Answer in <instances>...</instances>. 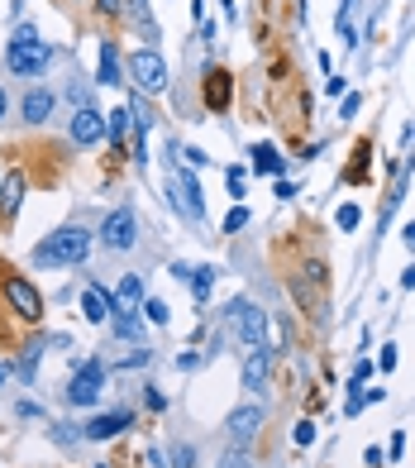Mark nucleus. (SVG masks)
I'll list each match as a JSON object with an SVG mask.
<instances>
[{"label": "nucleus", "instance_id": "obj_25", "mask_svg": "<svg viewBox=\"0 0 415 468\" xmlns=\"http://www.w3.org/2000/svg\"><path fill=\"white\" fill-rule=\"evenodd\" d=\"M334 220H339V229H358L363 211H358V206H354V201H349V206H339V215H334Z\"/></svg>", "mask_w": 415, "mask_h": 468}, {"label": "nucleus", "instance_id": "obj_24", "mask_svg": "<svg viewBox=\"0 0 415 468\" xmlns=\"http://www.w3.org/2000/svg\"><path fill=\"white\" fill-rule=\"evenodd\" d=\"M20 192H24V177H20V172H10V177H5V196H0V201L15 211V206H20Z\"/></svg>", "mask_w": 415, "mask_h": 468}, {"label": "nucleus", "instance_id": "obj_36", "mask_svg": "<svg viewBox=\"0 0 415 468\" xmlns=\"http://www.w3.org/2000/svg\"><path fill=\"white\" fill-rule=\"evenodd\" d=\"M401 239H406V248H411V253H415V220L406 225V234H401Z\"/></svg>", "mask_w": 415, "mask_h": 468}, {"label": "nucleus", "instance_id": "obj_5", "mask_svg": "<svg viewBox=\"0 0 415 468\" xmlns=\"http://www.w3.org/2000/svg\"><path fill=\"white\" fill-rule=\"evenodd\" d=\"M129 77H134L138 91H153V96H158L167 86V62L153 53V48H138V53L129 57Z\"/></svg>", "mask_w": 415, "mask_h": 468}, {"label": "nucleus", "instance_id": "obj_31", "mask_svg": "<svg viewBox=\"0 0 415 468\" xmlns=\"http://www.w3.org/2000/svg\"><path fill=\"white\" fill-rule=\"evenodd\" d=\"M220 468H253V459L244 454V449H229V454L220 459Z\"/></svg>", "mask_w": 415, "mask_h": 468}, {"label": "nucleus", "instance_id": "obj_37", "mask_svg": "<svg viewBox=\"0 0 415 468\" xmlns=\"http://www.w3.org/2000/svg\"><path fill=\"white\" fill-rule=\"evenodd\" d=\"M96 5H101L105 15H115V10H119V0H96Z\"/></svg>", "mask_w": 415, "mask_h": 468}, {"label": "nucleus", "instance_id": "obj_12", "mask_svg": "<svg viewBox=\"0 0 415 468\" xmlns=\"http://www.w3.org/2000/svg\"><path fill=\"white\" fill-rule=\"evenodd\" d=\"M268 373H272V349H249L244 387H249V392H263V387H268Z\"/></svg>", "mask_w": 415, "mask_h": 468}, {"label": "nucleus", "instance_id": "obj_39", "mask_svg": "<svg viewBox=\"0 0 415 468\" xmlns=\"http://www.w3.org/2000/svg\"><path fill=\"white\" fill-rule=\"evenodd\" d=\"M5 106H10V101H5V91H0V115H5Z\"/></svg>", "mask_w": 415, "mask_h": 468}, {"label": "nucleus", "instance_id": "obj_20", "mask_svg": "<svg viewBox=\"0 0 415 468\" xmlns=\"http://www.w3.org/2000/svg\"><path fill=\"white\" fill-rule=\"evenodd\" d=\"M110 363H115V368H143V363H148V349H138V344H129L124 354H110Z\"/></svg>", "mask_w": 415, "mask_h": 468}, {"label": "nucleus", "instance_id": "obj_32", "mask_svg": "<svg viewBox=\"0 0 415 468\" xmlns=\"http://www.w3.org/2000/svg\"><path fill=\"white\" fill-rule=\"evenodd\" d=\"M391 368H396V349H391V344H382V373H391Z\"/></svg>", "mask_w": 415, "mask_h": 468}, {"label": "nucleus", "instance_id": "obj_11", "mask_svg": "<svg viewBox=\"0 0 415 468\" xmlns=\"http://www.w3.org/2000/svg\"><path fill=\"white\" fill-rule=\"evenodd\" d=\"M129 420H134V411H129V406H119V411H105V416H96V420L86 425L82 435H86V440H115V435H119V430H124Z\"/></svg>", "mask_w": 415, "mask_h": 468}, {"label": "nucleus", "instance_id": "obj_27", "mask_svg": "<svg viewBox=\"0 0 415 468\" xmlns=\"http://www.w3.org/2000/svg\"><path fill=\"white\" fill-rule=\"evenodd\" d=\"M129 5H134V24L143 29V34H153V38H158V24L148 20V10H143V0H129Z\"/></svg>", "mask_w": 415, "mask_h": 468}, {"label": "nucleus", "instance_id": "obj_9", "mask_svg": "<svg viewBox=\"0 0 415 468\" xmlns=\"http://www.w3.org/2000/svg\"><path fill=\"white\" fill-rule=\"evenodd\" d=\"M101 139H105V115H96L91 106H82V111L72 115V143L91 148V143H101Z\"/></svg>", "mask_w": 415, "mask_h": 468}, {"label": "nucleus", "instance_id": "obj_40", "mask_svg": "<svg viewBox=\"0 0 415 468\" xmlns=\"http://www.w3.org/2000/svg\"><path fill=\"white\" fill-rule=\"evenodd\" d=\"M96 468H105V464H96Z\"/></svg>", "mask_w": 415, "mask_h": 468}, {"label": "nucleus", "instance_id": "obj_17", "mask_svg": "<svg viewBox=\"0 0 415 468\" xmlns=\"http://www.w3.org/2000/svg\"><path fill=\"white\" fill-rule=\"evenodd\" d=\"M334 29L344 34V43H349V48L358 43V0H344V10L334 15Z\"/></svg>", "mask_w": 415, "mask_h": 468}, {"label": "nucleus", "instance_id": "obj_21", "mask_svg": "<svg viewBox=\"0 0 415 468\" xmlns=\"http://www.w3.org/2000/svg\"><path fill=\"white\" fill-rule=\"evenodd\" d=\"M115 334H124L129 344H138V320H134V311H115Z\"/></svg>", "mask_w": 415, "mask_h": 468}, {"label": "nucleus", "instance_id": "obj_23", "mask_svg": "<svg viewBox=\"0 0 415 468\" xmlns=\"http://www.w3.org/2000/svg\"><path fill=\"white\" fill-rule=\"evenodd\" d=\"M105 134L119 143V139L129 134V111H115V115H105Z\"/></svg>", "mask_w": 415, "mask_h": 468}, {"label": "nucleus", "instance_id": "obj_8", "mask_svg": "<svg viewBox=\"0 0 415 468\" xmlns=\"http://www.w3.org/2000/svg\"><path fill=\"white\" fill-rule=\"evenodd\" d=\"M263 420H268V411H263V406H253V402H249V406H234V411H229V440L244 449V444L263 430Z\"/></svg>", "mask_w": 415, "mask_h": 468}, {"label": "nucleus", "instance_id": "obj_18", "mask_svg": "<svg viewBox=\"0 0 415 468\" xmlns=\"http://www.w3.org/2000/svg\"><path fill=\"white\" fill-rule=\"evenodd\" d=\"M115 82H119V53H115V43H101V86Z\"/></svg>", "mask_w": 415, "mask_h": 468}, {"label": "nucleus", "instance_id": "obj_33", "mask_svg": "<svg viewBox=\"0 0 415 468\" xmlns=\"http://www.w3.org/2000/svg\"><path fill=\"white\" fill-rule=\"evenodd\" d=\"M358 106H363V96H344V120H349V115H358Z\"/></svg>", "mask_w": 415, "mask_h": 468}, {"label": "nucleus", "instance_id": "obj_26", "mask_svg": "<svg viewBox=\"0 0 415 468\" xmlns=\"http://www.w3.org/2000/svg\"><path fill=\"white\" fill-rule=\"evenodd\" d=\"M172 468H196V449L191 444H172Z\"/></svg>", "mask_w": 415, "mask_h": 468}, {"label": "nucleus", "instance_id": "obj_38", "mask_svg": "<svg viewBox=\"0 0 415 468\" xmlns=\"http://www.w3.org/2000/svg\"><path fill=\"white\" fill-rule=\"evenodd\" d=\"M5 378H10V368H5V363H0V387H5Z\"/></svg>", "mask_w": 415, "mask_h": 468}, {"label": "nucleus", "instance_id": "obj_15", "mask_svg": "<svg viewBox=\"0 0 415 468\" xmlns=\"http://www.w3.org/2000/svg\"><path fill=\"white\" fill-rule=\"evenodd\" d=\"M253 172H263V177H282L286 163H282V153H277L272 143H258V148H253Z\"/></svg>", "mask_w": 415, "mask_h": 468}, {"label": "nucleus", "instance_id": "obj_35", "mask_svg": "<svg viewBox=\"0 0 415 468\" xmlns=\"http://www.w3.org/2000/svg\"><path fill=\"white\" fill-rule=\"evenodd\" d=\"M20 416H29V420H34V416H43V406H38V402H20Z\"/></svg>", "mask_w": 415, "mask_h": 468}, {"label": "nucleus", "instance_id": "obj_34", "mask_svg": "<svg viewBox=\"0 0 415 468\" xmlns=\"http://www.w3.org/2000/svg\"><path fill=\"white\" fill-rule=\"evenodd\" d=\"M196 363H201V358H196V354H177V368H182V373H191Z\"/></svg>", "mask_w": 415, "mask_h": 468}, {"label": "nucleus", "instance_id": "obj_30", "mask_svg": "<svg viewBox=\"0 0 415 468\" xmlns=\"http://www.w3.org/2000/svg\"><path fill=\"white\" fill-rule=\"evenodd\" d=\"M291 440L301 444V449H305V444H315V420H301V425L291 430Z\"/></svg>", "mask_w": 415, "mask_h": 468}, {"label": "nucleus", "instance_id": "obj_13", "mask_svg": "<svg viewBox=\"0 0 415 468\" xmlns=\"http://www.w3.org/2000/svg\"><path fill=\"white\" fill-rule=\"evenodd\" d=\"M82 311H86V320H91V325H101V320L115 311L110 292H105V287H86V292H82Z\"/></svg>", "mask_w": 415, "mask_h": 468}, {"label": "nucleus", "instance_id": "obj_16", "mask_svg": "<svg viewBox=\"0 0 415 468\" xmlns=\"http://www.w3.org/2000/svg\"><path fill=\"white\" fill-rule=\"evenodd\" d=\"M115 311H134V306H143V282H138L134 273L124 277V282H119V287H115Z\"/></svg>", "mask_w": 415, "mask_h": 468}, {"label": "nucleus", "instance_id": "obj_10", "mask_svg": "<svg viewBox=\"0 0 415 468\" xmlns=\"http://www.w3.org/2000/svg\"><path fill=\"white\" fill-rule=\"evenodd\" d=\"M5 297H10V306H15V315H24V320H38L43 302H38V292L29 287L24 277H10V282H5Z\"/></svg>", "mask_w": 415, "mask_h": 468}, {"label": "nucleus", "instance_id": "obj_6", "mask_svg": "<svg viewBox=\"0 0 415 468\" xmlns=\"http://www.w3.org/2000/svg\"><path fill=\"white\" fill-rule=\"evenodd\" d=\"M101 239H105V248H134L138 244V225H134V211L129 206H119V211H110L105 215V225H101Z\"/></svg>", "mask_w": 415, "mask_h": 468}, {"label": "nucleus", "instance_id": "obj_2", "mask_svg": "<svg viewBox=\"0 0 415 468\" xmlns=\"http://www.w3.org/2000/svg\"><path fill=\"white\" fill-rule=\"evenodd\" d=\"M5 62H10L15 77H38V72L53 62V48L38 38V29L34 24H20L15 29V38H10V48H5Z\"/></svg>", "mask_w": 415, "mask_h": 468}, {"label": "nucleus", "instance_id": "obj_22", "mask_svg": "<svg viewBox=\"0 0 415 468\" xmlns=\"http://www.w3.org/2000/svg\"><path fill=\"white\" fill-rule=\"evenodd\" d=\"M138 311H143L153 325H167V315H172V311H167V302H158V297H143V306H138Z\"/></svg>", "mask_w": 415, "mask_h": 468}, {"label": "nucleus", "instance_id": "obj_19", "mask_svg": "<svg viewBox=\"0 0 415 468\" xmlns=\"http://www.w3.org/2000/svg\"><path fill=\"white\" fill-rule=\"evenodd\" d=\"M187 282H191L196 297L205 302V297H210V287H215V268H191V277H187Z\"/></svg>", "mask_w": 415, "mask_h": 468}, {"label": "nucleus", "instance_id": "obj_1", "mask_svg": "<svg viewBox=\"0 0 415 468\" xmlns=\"http://www.w3.org/2000/svg\"><path fill=\"white\" fill-rule=\"evenodd\" d=\"M86 253H91V234L82 225H62V229H53L43 244L34 248V268H72V263H82Z\"/></svg>", "mask_w": 415, "mask_h": 468}, {"label": "nucleus", "instance_id": "obj_28", "mask_svg": "<svg viewBox=\"0 0 415 468\" xmlns=\"http://www.w3.org/2000/svg\"><path fill=\"white\" fill-rule=\"evenodd\" d=\"M224 182H229V196H244V182H249V172H244V167H229V172H224Z\"/></svg>", "mask_w": 415, "mask_h": 468}, {"label": "nucleus", "instance_id": "obj_4", "mask_svg": "<svg viewBox=\"0 0 415 468\" xmlns=\"http://www.w3.org/2000/svg\"><path fill=\"white\" fill-rule=\"evenodd\" d=\"M101 387H105V363L101 358H86L82 368L72 373V383H67V402L72 406H91L101 397Z\"/></svg>", "mask_w": 415, "mask_h": 468}, {"label": "nucleus", "instance_id": "obj_7", "mask_svg": "<svg viewBox=\"0 0 415 468\" xmlns=\"http://www.w3.org/2000/svg\"><path fill=\"white\" fill-rule=\"evenodd\" d=\"M167 192H172L177 211H182L187 220H201V215H205V201H201V187H196V177H187V172H172V177H167Z\"/></svg>", "mask_w": 415, "mask_h": 468}, {"label": "nucleus", "instance_id": "obj_3", "mask_svg": "<svg viewBox=\"0 0 415 468\" xmlns=\"http://www.w3.org/2000/svg\"><path fill=\"white\" fill-rule=\"evenodd\" d=\"M224 320H229V330L239 334V344H249V349H263V344H268V315H263V311H258L249 297L229 302Z\"/></svg>", "mask_w": 415, "mask_h": 468}, {"label": "nucleus", "instance_id": "obj_14", "mask_svg": "<svg viewBox=\"0 0 415 468\" xmlns=\"http://www.w3.org/2000/svg\"><path fill=\"white\" fill-rule=\"evenodd\" d=\"M20 111H24V120H29V125H43V120L53 115V91L34 86V91L24 96V106H20Z\"/></svg>", "mask_w": 415, "mask_h": 468}, {"label": "nucleus", "instance_id": "obj_29", "mask_svg": "<svg viewBox=\"0 0 415 468\" xmlns=\"http://www.w3.org/2000/svg\"><path fill=\"white\" fill-rule=\"evenodd\" d=\"M244 225H249V211H244V206H234V211L224 215V234H234V229H244Z\"/></svg>", "mask_w": 415, "mask_h": 468}]
</instances>
